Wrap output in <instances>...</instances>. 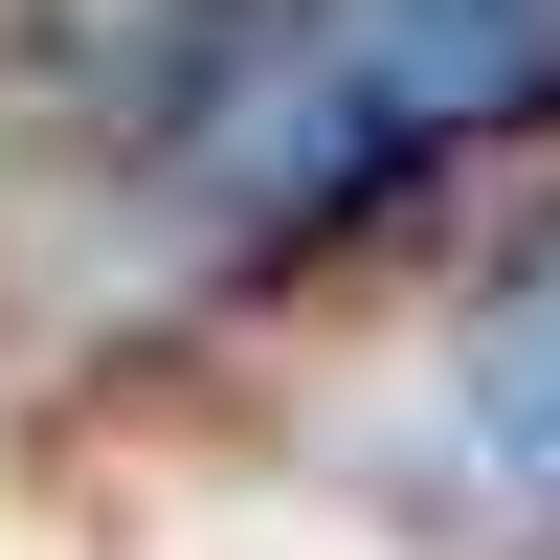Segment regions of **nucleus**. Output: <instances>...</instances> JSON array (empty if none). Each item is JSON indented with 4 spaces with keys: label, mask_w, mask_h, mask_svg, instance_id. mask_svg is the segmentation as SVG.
Returning <instances> with one entry per match:
<instances>
[{
    "label": "nucleus",
    "mask_w": 560,
    "mask_h": 560,
    "mask_svg": "<svg viewBox=\"0 0 560 560\" xmlns=\"http://www.w3.org/2000/svg\"><path fill=\"white\" fill-rule=\"evenodd\" d=\"M538 113H560V0H179L135 135L202 247H337Z\"/></svg>",
    "instance_id": "nucleus-1"
},
{
    "label": "nucleus",
    "mask_w": 560,
    "mask_h": 560,
    "mask_svg": "<svg viewBox=\"0 0 560 560\" xmlns=\"http://www.w3.org/2000/svg\"><path fill=\"white\" fill-rule=\"evenodd\" d=\"M448 448H471V493H493L516 538H560V247L448 337Z\"/></svg>",
    "instance_id": "nucleus-2"
}]
</instances>
